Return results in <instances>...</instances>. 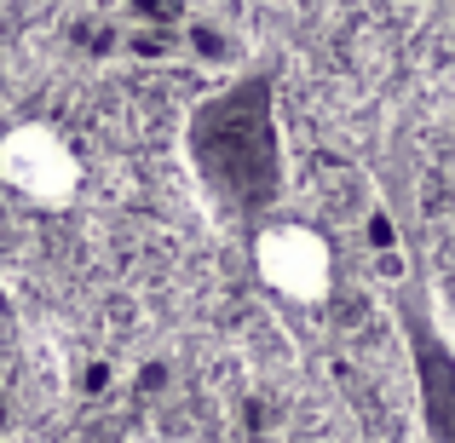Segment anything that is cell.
Here are the masks:
<instances>
[{"label": "cell", "mask_w": 455, "mask_h": 443, "mask_svg": "<svg viewBox=\"0 0 455 443\" xmlns=\"http://www.w3.org/2000/svg\"><path fill=\"white\" fill-rule=\"evenodd\" d=\"M190 155L225 213H259L277 202L283 185V138L266 81H236L202 104L190 127Z\"/></svg>", "instance_id": "obj_1"}, {"label": "cell", "mask_w": 455, "mask_h": 443, "mask_svg": "<svg viewBox=\"0 0 455 443\" xmlns=\"http://www.w3.org/2000/svg\"><path fill=\"white\" fill-rule=\"evenodd\" d=\"M254 271L266 277L271 294L294 299V305H317L334 289V254L311 225L271 219L254 231Z\"/></svg>", "instance_id": "obj_2"}, {"label": "cell", "mask_w": 455, "mask_h": 443, "mask_svg": "<svg viewBox=\"0 0 455 443\" xmlns=\"http://www.w3.org/2000/svg\"><path fill=\"white\" fill-rule=\"evenodd\" d=\"M0 178H6L23 202L64 208L81 185V162L52 127H18V133L0 138Z\"/></svg>", "instance_id": "obj_3"}]
</instances>
